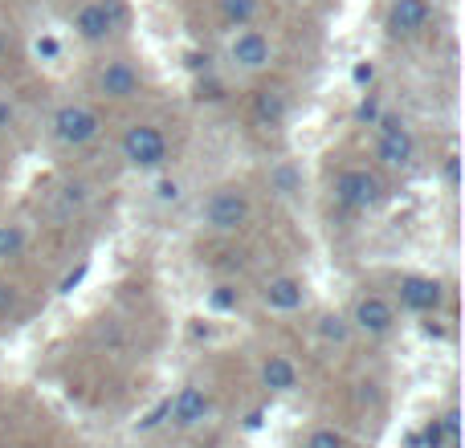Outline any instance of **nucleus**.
<instances>
[{"label": "nucleus", "mask_w": 465, "mask_h": 448, "mask_svg": "<svg viewBox=\"0 0 465 448\" xmlns=\"http://www.w3.org/2000/svg\"><path fill=\"white\" fill-rule=\"evenodd\" d=\"M119 155L131 171H160L172 160V143L155 122H131L119 139Z\"/></svg>", "instance_id": "f257e3e1"}, {"label": "nucleus", "mask_w": 465, "mask_h": 448, "mask_svg": "<svg viewBox=\"0 0 465 448\" xmlns=\"http://www.w3.org/2000/svg\"><path fill=\"white\" fill-rule=\"evenodd\" d=\"M253 217V200L241 184H221L209 192V200L201 204V224L217 237H229V232H241Z\"/></svg>", "instance_id": "f03ea898"}, {"label": "nucleus", "mask_w": 465, "mask_h": 448, "mask_svg": "<svg viewBox=\"0 0 465 448\" xmlns=\"http://www.w3.org/2000/svg\"><path fill=\"white\" fill-rule=\"evenodd\" d=\"M49 135H54V143L65 147V151L90 147L103 135V114L86 102H62L54 111V119H49Z\"/></svg>", "instance_id": "7ed1b4c3"}, {"label": "nucleus", "mask_w": 465, "mask_h": 448, "mask_svg": "<svg viewBox=\"0 0 465 448\" xmlns=\"http://www.w3.org/2000/svg\"><path fill=\"white\" fill-rule=\"evenodd\" d=\"M331 196L347 212H368L384 200V184H380V176L371 168H343L335 176V184H331Z\"/></svg>", "instance_id": "20e7f679"}, {"label": "nucleus", "mask_w": 465, "mask_h": 448, "mask_svg": "<svg viewBox=\"0 0 465 448\" xmlns=\"http://www.w3.org/2000/svg\"><path fill=\"white\" fill-rule=\"evenodd\" d=\"M123 16H127L123 0H86V5L74 13V33H78L86 45H103V41H111L114 33L123 29Z\"/></svg>", "instance_id": "39448f33"}, {"label": "nucleus", "mask_w": 465, "mask_h": 448, "mask_svg": "<svg viewBox=\"0 0 465 448\" xmlns=\"http://www.w3.org/2000/svg\"><path fill=\"white\" fill-rule=\"evenodd\" d=\"M376 160L392 171L412 168V160H417V139L404 127V119H396V114H380L376 119Z\"/></svg>", "instance_id": "423d86ee"}, {"label": "nucleus", "mask_w": 465, "mask_h": 448, "mask_svg": "<svg viewBox=\"0 0 465 448\" xmlns=\"http://www.w3.org/2000/svg\"><path fill=\"white\" fill-rule=\"evenodd\" d=\"M396 322H401V314H396V306L384 294H360L351 314H347L351 335H363V338H388L396 330Z\"/></svg>", "instance_id": "0eeeda50"}, {"label": "nucleus", "mask_w": 465, "mask_h": 448, "mask_svg": "<svg viewBox=\"0 0 465 448\" xmlns=\"http://www.w3.org/2000/svg\"><path fill=\"white\" fill-rule=\"evenodd\" d=\"M209 420H213L209 387L188 384V387H180V392L168 400V424L176 428V433H196V428H204Z\"/></svg>", "instance_id": "6e6552de"}, {"label": "nucleus", "mask_w": 465, "mask_h": 448, "mask_svg": "<svg viewBox=\"0 0 465 448\" xmlns=\"http://www.w3.org/2000/svg\"><path fill=\"white\" fill-rule=\"evenodd\" d=\"M139 86H143L139 70L131 62H123V57H114V62H103L94 70V90L106 98V102H131V98L139 94Z\"/></svg>", "instance_id": "1a4fd4ad"}, {"label": "nucleus", "mask_w": 465, "mask_h": 448, "mask_svg": "<svg viewBox=\"0 0 465 448\" xmlns=\"http://www.w3.org/2000/svg\"><path fill=\"white\" fill-rule=\"evenodd\" d=\"M396 289H401V306L412 314H437L445 306V286L429 273H404Z\"/></svg>", "instance_id": "9d476101"}, {"label": "nucleus", "mask_w": 465, "mask_h": 448, "mask_svg": "<svg viewBox=\"0 0 465 448\" xmlns=\"http://www.w3.org/2000/svg\"><path fill=\"white\" fill-rule=\"evenodd\" d=\"M229 62L237 65V70H245V73H262V70H270V62H273V45H270V37H265L262 29H241L237 37L229 41Z\"/></svg>", "instance_id": "9b49d317"}, {"label": "nucleus", "mask_w": 465, "mask_h": 448, "mask_svg": "<svg viewBox=\"0 0 465 448\" xmlns=\"http://www.w3.org/2000/svg\"><path fill=\"white\" fill-rule=\"evenodd\" d=\"M429 16H433V8H429V0H392V8H388V37L396 41H409L417 37V33H425Z\"/></svg>", "instance_id": "f8f14e48"}, {"label": "nucleus", "mask_w": 465, "mask_h": 448, "mask_svg": "<svg viewBox=\"0 0 465 448\" xmlns=\"http://www.w3.org/2000/svg\"><path fill=\"white\" fill-rule=\"evenodd\" d=\"M262 302H265V310H273V314H298L306 306L302 278H290V273H278V278H270L262 286Z\"/></svg>", "instance_id": "ddd939ff"}, {"label": "nucleus", "mask_w": 465, "mask_h": 448, "mask_svg": "<svg viewBox=\"0 0 465 448\" xmlns=\"http://www.w3.org/2000/svg\"><path fill=\"white\" fill-rule=\"evenodd\" d=\"M257 379L270 395H294L302 387V375H298V363L290 355H265L262 367H257Z\"/></svg>", "instance_id": "4468645a"}, {"label": "nucleus", "mask_w": 465, "mask_h": 448, "mask_svg": "<svg viewBox=\"0 0 465 448\" xmlns=\"http://www.w3.org/2000/svg\"><path fill=\"white\" fill-rule=\"evenodd\" d=\"M286 114H290V98H286V90H278V86H262V90L253 94V119H257V127L278 131L282 122H286Z\"/></svg>", "instance_id": "2eb2a0df"}, {"label": "nucleus", "mask_w": 465, "mask_h": 448, "mask_svg": "<svg viewBox=\"0 0 465 448\" xmlns=\"http://www.w3.org/2000/svg\"><path fill=\"white\" fill-rule=\"evenodd\" d=\"M257 16V0H221V21L229 29H249Z\"/></svg>", "instance_id": "dca6fc26"}, {"label": "nucleus", "mask_w": 465, "mask_h": 448, "mask_svg": "<svg viewBox=\"0 0 465 448\" xmlns=\"http://www.w3.org/2000/svg\"><path fill=\"white\" fill-rule=\"evenodd\" d=\"M319 338L327 346H347L351 343V326H347L343 314H322L319 318Z\"/></svg>", "instance_id": "f3484780"}, {"label": "nucleus", "mask_w": 465, "mask_h": 448, "mask_svg": "<svg viewBox=\"0 0 465 448\" xmlns=\"http://www.w3.org/2000/svg\"><path fill=\"white\" fill-rule=\"evenodd\" d=\"M302 448H351L347 444V433L335 424H314L311 433L302 436Z\"/></svg>", "instance_id": "a211bd4d"}, {"label": "nucleus", "mask_w": 465, "mask_h": 448, "mask_svg": "<svg viewBox=\"0 0 465 448\" xmlns=\"http://www.w3.org/2000/svg\"><path fill=\"white\" fill-rule=\"evenodd\" d=\"M29 245V232L21 224H0V261H13V257L25 253Z\"/></svg>", "instance_id": "6ab92c4d"}, {"label": "nucleus", "mask_w": 465, "mask_h": 448, "mask_svg": "<svg viewBox=\"0 0 465 448\" xmlns=\"http://www.w3.org/2000/svg\"><path fill=\"white\" fill-rule=\"evenodd\" d=\"M155 200H160V204H176L180 200V180H160V184H155Z\"/></svg>", "instance_id": "aec40b11"}, {"label": "nucleus", "mask_w": 465, "mask_h": 448, "mask_svg": "<svg viewBox=\"0 0 465 448\" xmlns=\"http://www.w3.org/2000/svg\"><path fill=\"white\" fill-rule=\"evenodd\" d=\"M13 122H16V106L0 94V135H5V131H13Z\"/></svg>", "instance_id": "412c9836"}, {"label": "nucleus", "mask_w": 465, "mask_h": 448, "mask_svg": "<svg viewBox=\"0 0 465 448\" xmlns=\"http://www.w3.org/2000/svg\"><path fill=\"white\" fill-rule=\"evenodd\" d=\"M213 306H221V310L237 306V294H232V286H217V289H213Z\"/></svg>", "instance_id": "4be33fe9"}, {"label": "nucleus", "mask_w": 465, "mask_h": 448, "mask_svg": "<svg viewBox=\"0 0 465 448\" xmlns=\"http://www.w3.org/2000/svg\"><path fill=\"white\" fill-rule=\"evenodd\" d=\"M355 114H360L363 122H376V119H380V102H376V98H363L360 111H355Z\"/></svg>", "instance_id": "5701e85b"}, {"label": "nucleus", "mask_w": 465, "mask_h": 448, "mask_svg": "<svg viewBox=\"0 0 465 448\" xmlns=\"http://www.w3.org/2000/svg\"><path fill=\"white\" fill-rule=\"evenodd\" d=\"M33 54H37V57H57V41H54V37H37Z\"/></svg>", "instance_id": "b1692460"}, {"label": "nucleus", "mask_w": 465, "mask_h": 448, "mask_svg": "<svg viewBox=\"0 0 465 448\" xmlns=\"http://www.w3.org/2000/svg\"><path fill=\"white\" fill-rule=\"evenodd\" d=\"M371 78H376V65H371V62L355 65V82H360V86H371Z\"/></svg>", "instance_id": "393cba45"}, {"label": "nucleus", "mask_w": 465, "mask_h": 448, "mask_svg": "<svg viewBox=\"0 0 465 448\" xmlns=\"http://www.w3.org/2000/svg\"><path fill=\"white\" fill-rule=\"evenodd\" d=\"M458 168H461V160L450 155V160H445V180H450V188H458Z\"/></svg>", "instance_id": "a878e982"}, {"label": "nucleus", "mask_w": 465, "mask_h": 448, "mask_svg": "<svg viewBox=\"0 0 465 448\" xmlns=\"http://www.w3.org/2000/svg\"><path fill=\"white\" fill-rule=\"evenodd\" d=\"M13 302H16V294L8 286H0V310H13Z\"/></svg>", "instance_id": "bb28decb"}]
</instances>
